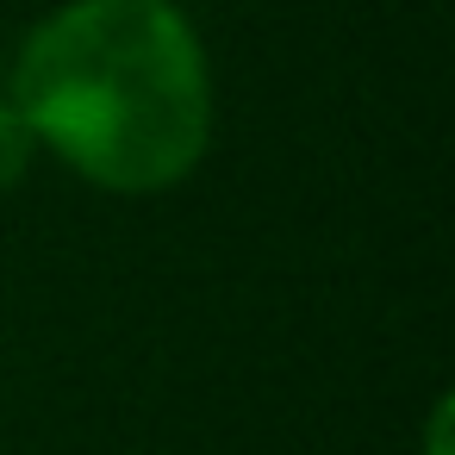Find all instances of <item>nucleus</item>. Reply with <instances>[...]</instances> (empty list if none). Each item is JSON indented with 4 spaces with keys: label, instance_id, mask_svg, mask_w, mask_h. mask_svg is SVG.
Returning a JSON list of instances; mask_svg holds the SVG:
<instances>
[{
    "label": "nucleus",
    "instance_id": "obj_2",
    "mask_svg": "<svg viewBox=\"0 0 455 455\" xmlns=\"http://www.w3.org/2000/svg\"><path fill=\"white\" fill-rule=\"evenodd\" d=\"M32 169H38V144H32L20 107L7 100V88H0V200L20 194V188L32 181Z\"/></svg>",
    "mask_w": 455,
    "mask_h": 455
},
{
    "label": "nucleus",
    "instance_id": "obj_1",
    "mask_svg": "<svg viewBox=\"0 0 455 455\" xmlns=\"http://www.w3.org/2000/svg\"><path fill=\"white\" fill-rule=\"evenodd\" d=\"M38 163H57L94 194L156 200L188 188L219 144V69L181 0H57L13 63Z\"/></svg>",
    "mask_w": 455,
    "mask_h": 455
},
{
    "label": "nucleus",
    "instance_id": "obj_3",
    "mask_svg": "<svg viewBox=\"0 0 455 455\" xmlns=\"http://www.w3.org/2000/svg\"><path fill=\"white\" fill-rule=\"evenodd\" d=\"M418 455H455V393H430L424 405V430H418Z\"/></svg>",
    "mask_w": 455,
    "mask_h": 455
}]
</instances>
